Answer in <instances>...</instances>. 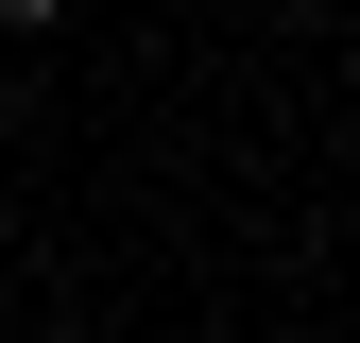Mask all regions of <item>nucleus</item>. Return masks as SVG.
<instances>
[{
  "instance_id": "1",
  "label": "nucleus",
  "mask_w": 360,
  "mask_h": 343,
  "mask_svg": "<svg viewBox=\"0 0 360 343\" xmlns=\"http://www.w3.org/2000/svg\"><path fill=\"white\" fill-rule=\"evenodd\" d=\"M0 34H52V0H0Z\"/></svg>"
},
{
  "instance_id": "2",
  "label": "nucleus",
  "mask_w": 360,
  "mask_h": 343,
  "mask_svg": "<svg viewBox=\"0 0 360 343\" xmlns=\"http://www.w3.org/2000/svg\"><path fill=\"white\" fill-rule=\"evenodd\" d=\"M0 138H18V103H0Z\"/></svg>"
}]
</instances>
